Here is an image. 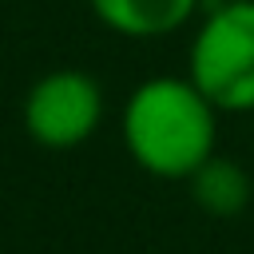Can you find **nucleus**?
<instances>
[{"label":"nucleus","instance_id":"2","mask_svg":"<svg viewBox=\"0 0 254 254\" xmlns=\"http://www.w3.org/2000/svg\"><path fill=\"white\" fill-rule=\"evenodd\" d=\"M187 75L218 111H254V0H214L187 48Z\"/></svg>","mask_w":254,"mask_h":254},{"label":"nucleus","instance_id":"5","mask_svg":"<svg viewBox=\"0 0 254 254\" xmlns=\"http://www.w3.org/2000/svg\"><path fill=\"white\" fill-rule=\"evenodd\" d=\"M187 187H190L194 206L202 214H210V218H234V214H242L250 206V194H254L246 167H238L234 159H222V155H210L187 179Z\"/></svg>","mask_w":254,"mask_h":254},{"label":"nucleus","instance_id":"1","mask_svg":"<svg viewBox=\"0 0 254 254\" xmlns=\"http://www.w3.org/2000/svg\"><path fill=\"white\" fill-rule=\"evenodd\" d=\"M218 107L190 75H151L131 87L119 111V135L131 163L155 179H190L218 155Z\"/></svg>","mask_w":254,"mask_h":254},{"label":"nucleus","instance_id":"4","mask_svg":"<svg viewBox=\"0 0 254 254\" xmlns=\"http://www.w3.org/2000/svg\"><path fill=\"white\" fill-rule=\"evenodd\" d=\"M95 20L123 40H163L190 24L202 0H87Z\"/></svg>","mask_w":254,"mask_h":254},{"label":"nucleus","instance_id":"3","mask_svg":"<svg viewBox=\"0 0 254 254\" xmlns=\"http://www.w3.org/2000/svg\"><path fill=\"white\" fill-rule=\"evenodd\" d=\"M103 111L107 103H103V87L95 75L79 67H56V71H44L28 87L20 119L36 147L75 151L99 131Z\"/></svg>","mask_w":254,"mask_h":254}]
</instances>
